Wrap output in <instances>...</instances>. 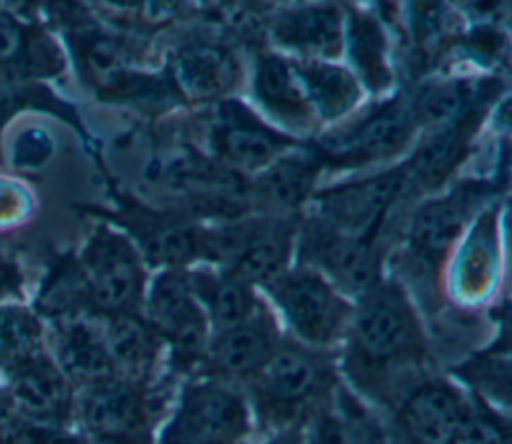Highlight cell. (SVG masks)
<instances>
[{
  "instance_id": "2",
  "label": "cell",
  "mask_w": 512,
  "mask_h": 444,
  "mask_svg": "<svg viewBox=\"0 0 512 444\" xmlns=\"http://www.w3.org/2000/svg\"><path fill=\"white\" fill-rule=\"evenodd\" d=\"M342 384L338 352L282 336L262 370L242 388L252 424L272 434L300 428Z\"/></svg>"
},
{
  "instance_id": "18",
  "label": "cell",
  "mask_w": 512,
  "mask_h": 444,
  "mask_svg": "<svg viewBox=\"0 0 512 444\" xmlns=\"http://www.w3.org/2000/svg\"><path fill=\"white\" fill-rule=\"evenodd\" d=\"M320 160L314 152L282 154L264 168L246 190V200L264 216L290 218V214L308 200L320 174Z\"/></svg>"
},
{
  "instance_id": "9",
  "label": "cell",
  "mask_w": 512,
  "mask_h": 444,
  "mask_svg": "<svg viewBox=\"0 0 512 444\" xmlns=\"http://www.w3.org/2000/svg\"><path fill=\"white\" fill-rule=\"evenodd\" d=\"M300 254L306 268L354 302L384 280L372 236L346 234L316 220L306 226Z\"/></svg>"
},
{
  "instance_id": "23",
  "label": "cell",
  "mask_w": 512,
  "mask_h": 444,
  "mask_svg": "<svg viewBox=\"0 0 512 444\" xmlns=\"http://www.w3.org/2000/svg\"><path fill=\"white\" fill-rule=\"evenodd\" d=\"M254 96L280 124L296 132L314 126V110L306 98L292 60L278 54H260L254 70Z\"/></svg>"
},
{
  "instance_id": "26",
  "label": "cell",
  "mask_w": 512,
  "mask_h": 444,
  "mask_svg": "<svg viewBox=\"0 0 512 444\" xmlns=\"http://www.w3.org/2000/svg\"><path fill=\"white\" fill-rule=\"evenodd\" d=\"M186 274L190 288L206 314L210 332L240 324L266 306L254 294L252 286L222 270L214 272L208 268H198Z\"/></svg>"
},
{
  "instance_id": "10",
  "label": "cell",
  "mask_w": 512,
  "mask_h": 444,
  "mask_svg": "<svg viewBox=\"0 0 512 444\" xmlns=\"http://www.w3.org/2000/svg\"><path fill=\"white\" fill-rule=\"evenodd\" d=\"M416 122L408 104L390 100L360 122L324 136L312 150L320 164L362 166L400 154L412 140Z\"/></svg>"
},
{
  "instance_id": "20",
  "label": "cell",
  "mask_w": 512,
  "mask_h": 444,
  "mask_svg": "<svg viewBox=\"0 0 512 444\" xmlns=\"http://www.w3.org/2000/svg\"><path fill=\"white\" fill-rule=\"evenodd\" d=\"M478 122L480 110L474 108L454 122L434 126L414 154L402 164L408 186L418 184L424 190L438 188L464 160L470 136Z\"/></svg>"
},
{
  "instance_id": "16",
  "label": "cell",
  "mask_w": 512,
  "mask_h": 444,
  "mask_svg": "<svg viewBox=\"0 0 512 444\" xmlns=\"http://www.w3.org/2000/svg\"><path fill=\"white\" fill-rule=\"evenodd\" d=\"M234 54L212 40L184 42L170 58L168 78L180 100L206 102L224 96L238 82Z\"/></svg>"
},
{
  "instance_id": "13",
  "label": "cell",
  "mask_w": 512,
  "mask_h": 444,
  "mask_svg": "<svg viewBox=\"0 0 512 444\" xmlns=\"http://www.w3.org/2000/svg\"><path fill=\"white\" fill-rule=\"evenodd\" d=\"M292 144L290 136L280 134L236 100L220 102L208 124V146L232 172L264 170Z\"/></svg>"
},
{
  "instance_id": "4",
  "label": "cell",
  "mask_w": 512,
  "mask_h": 444,
  "mask_svg": "<svg viewBox=\"0 0 512 444\" xmlns=\"http://www.w3.org/2000/svg\"><path fill=\"white\" fill-rule=\"evenodd\" d=\"M250 430L252 414L240 388L192 376L154 444H242Z\"/></svg>"
},
{
  "instance_id": "22",
  "label": "cell",
  "mask_w": 512,
  "mask_h": 444,
  "mask_svg": "<svg viewBox=\"0 0 512 444\" xmlns=\"http://www.w3.org/2000/svg\"><path fill=\"white\" fill-rule=\"evenodd\" d=\"M102 332L116 376L152 384L166 346L144 314L128 312L106 318Z\"/></svg>"
},
{
  "instance_id": "33",
  "label": "cell",
  "mask_w": 512,
  "mask_h": 444,
  "mask_svg": "<svg viewBox=\"0 0 512 444\" xmlns=\"http://www.w3.org/2000/svg\"><path fill=\"white\" fill-rule=\"evenodd\" d=\"M40 328L36 320L22 310L0 312V364L22 368L38 354Z\"/></svg>"
},
{
  "instance_id": "11",
  "label": "cell",
  "mask_w": 512,
  "mask_h": 444,
  "mask_svg": "<svg viewBox=\"0 0 512 444\" xmlns=\"http://www.w3.org/2000/svg\"><path fill=\"white\" fill-rule=\"evenodd\" d=\"M404 444H448L472 410V398L448 378L428 374L390 408Z\"/></svg>"
},
{
  "instance_id": "30",
  "label": "cell",
  "mask_w": 512,
  "mask_h": 444,
  "mask_svg": "<svg viewBox=\"0 0 512 444\" xmlns=\"http://www.w3.org/2000/svg\"><path fill=\"white\" fill-rule=\"evenodd\" d=\"M452 374L468 386V394L492 410L508 416L510 402V348L508 330L486 350L452 368Z\"/></svg>"
},
{
  "instance_id": "15",
  "label": "cell",
  "mask_w": 512,
  "mask_h": 444,
  "mask_svg": "<svg viewBox=\"0 0 512 444\" xmlns=\"http://www.w3.org/2000/svg\"><path fill=\"white\" fill-rule=\"evenodd\" d=\"M118 220L152 266L184 268L198 256V228L178 214L158 212L136 200H122Z\"/></svg>"
},
{
  "instance_id": "17",
  "label": "cell",
  "mask_w": 512,
  "mask_h": 444,
  "mask_svg": "<svg viewBox=\"0 0 512 444\" xmlns=\"http://www.w3.org/2000/svg\"><path fill=\"white\" fill-rule=\"evenodd\" d=\"M482 196V184H462L450 194L422 204L414 212L408 228L414 252L426 260L442 256L462 234L466 220L472 216V210Z\"/></svg>"
},
{
  "instance_id": "32",
  "label": "cell",
  "mask_w": 512,
  "mask_h": 444,
  "mask_svg": "<svg viewBox=\"0 0 512 444\" xmlns=\"http://www.w3.org/2000/svg\"><path fill=\"white\" fill-rule=\"evenodd\" d=\"M100 90L106 92V96L114 102H132L138 106L170 104L174 100H180L168 74L154 76L144 72L120 70L106 82H102Z\"/></svg>"
},
{
  "instance_id": "21",
  "label": "cell",
  "mask_w": 512,
  "mask_h": 444,
  "mask_svg": "<svg viewBox=\"0 0 512 444\" xmlns=\"http://www.w3.org/2000/svg\"><path fill=\"white\" fill-rule=\"evenodd\" d=\"M338 6H302L280 12L270 30L272 38L302 56V60H330L342 52L344 28Z\"/></svg>"
},
{
  "instance_id": "36",
  "label": "cell",
  "mask_w": 512,
  "mask_h": 444,
  "mask_svg": "<svg viewBox=\"0 0 512 444\" xmlns=\"http://www.w3.org/2000/svg\"><path fill=\"white\" fill-rule=\"evenodd\" d=\"M264 444H302V436H300V428H288L282 432H276L270 436L268 442Z\"/></svg>"
},
{
  "instance_id": "5",
  "label": "cell",
  "mask_w": 512,
  "mask_h": 444,
  "mask_svg": "<svg viewBox=\"0 0 512 444\" xmlns=\"http://www.w3.org/2000/svg\"><path fill=\"white\" fill-rule=\"evenodd\" d=\"M264 290L284 318L290 338L320 350H336L342 344L354 302L344 298L318 272L306 266L286 270Z\"/></svg>"
},
{
  "instance_id": "31",
  "label": "cell",
  "mask_w": 512,
  "mask_h": 444,
  "mask_svg": "<svg viewBox=\"0 0 512 444\" xmlns=\"http://www.w3.org/2000/svg\"><path fill=\"white\" fill-rule=\"evenodd\" d=\"M476 90L466 80H436L420 86L408 104L410 114L418 124H448L478 108L474 104Z\"/></svg>"
},
{
  "instance_id": "14",
  "label": "cell",
  "mask_w": 512,
  "mask_h": 444,
  "mask_svg": "<svg viewBox=\"0 0 512 444\" xmlns=\"http://www.w3.org/2000/svg\"><path fill=\"white\" fill-rule=\"evenodd\" d=\"M406 188V174L398 166L364 180L322 190L316 196L318 220L346 234L372 236L388 208Z\"/></svg>"
},
{
  "instance_id": "8",
  "label": "cell",
  "mask_w": 512,
  "mask_h": 444,
  "mask_svg": "<svg viewBox=\"0 0 512 444\" xmlns=\"http://www.w3.org/2000/svg\"><path fill=\"white\" fill-rule=\"evenodd\" d=\"M88 310L102 320L142 312L144 266L134 244L122 234L100 228L82 256Z\"/></svg>"
},
{
  "instance_id": "1",
  "label": "cell",
  "mask_w": 512,
  "mask_h": 444,
  "mask_svg": "<svg viewBox=\"0 0 512 444\" xmlns=\"http://www.w3.org/2000/svg\"><path fill=\"white\" fill-rule=\"evenodd\" d=\"M428 364V338L402 286L382 280L354 302L338 370L356 396L392 408L428 376Z\"/></svg>"
},
{
  "instance_id": "6",
  "label": "cell",
  "mask_w": 512,
  "mask_h": 444,
  "mask_svg": "<svg viewBox=\"0 0 512 444\" xmlns=\"http://www.w3.org/2000/svg\"><path fill=\"white\" fill-rule=\"evenodd\" d=\"M142 314L170 352L172 370L198 376L210 326L184 268H168L156 276L144 296Z\"/></svg>"
},
{
  "instance_id": "24",
  "label": "cell",
  "mask_w": 512,
  "mask_h": 444,
  "mask_svg": "<svg viewBox=\"0 0 512 444\" xmlns=\"http://www.w3.org/2000/svg\"><path fill=\"white\" fill-rule=\"evenodd\" d=\"M58 370L68 382L84 388L116 376L102 326L84 316H68L62 320L56 336Z\"/></svg>"
},
{
  "instance_id": "29",
  "label": "cell",
  "mask_w": 512,
  "mask_h": 444,
  "mask_svg": "<svg viewBox=\"0 0 512 444\" xmlns=\"http://www.w3.org/2000/svg\"><path fill=\"white\" fill-rule=\"evenodd\" d=\"M346 44L356 80L360 78L372 94L384 92L392 82V72L380 22L356 8L350 10L346 20Z\"/></svg>"
},
{
  "instance_id": "27",
  "label": "cell",
  "mask_w": 512,
  "mask_h": 444,
  "mask_svg": "<svg viewBox=\"0 0 512 444\" xmlns=\"http://www.w3.org/2000/svg\"><path fill=\"white\" fill-rule=\"evenodd\" d=\"M314 114L322 120H334L350 112L360 100L356 76L326 60H292Z\"/></svg>"
},
{
  "instance_id": "35",
  "label": "cell",
  "mask_w": 512,
  "mask_h": 444,
  "mask_svg": "<svg viewBox=\"0 0 512 444\" xmlns=\"http://www.w3.org/2000/svg\"><path fill=\"white\" fill-rule=\"evenodd\" d=\"M22 48H24L22 28L8 18H0V62L12 60L16 54L22 52Z\"/></svg>"
},
{
  "instance_id": "25",
  "label": "cell",
  "mask_w": 512,
  "mask_h": 444,
  "mask_svg": "<svg viewBox=\"0 0 512 444\" xmlns=\"http://www.w3.org/2000/svg\"><path fill=\"white\" fill-rule=\"evenodd\" d=\"M498 276V244L494 212L478 218L468 240L460 248L452 270L450 292L460 306H480L494 290Z\"/></svg>"
},
{
  "instance_id": "19",
  "label": "cell",
  "mask_w": 512,
  "mask_h": 444,
  "mask_svg": "<svg viewBox=\"0 0 512 444\" xmlns=\"http://www.w3.org/2000/svg\"><path fill=\"white\" fill-rule=\"evenodd\" d=\"M300 436L302 444H388L380 422L344 384L300 426Z\"/></svg>"
},
{
  "instance_id": "7",
  "label": "cell",
  "mask_w": 512,
  "mask_h": 444,
  "mask_svg": "<svg viewBox=\"0 0 512 444\" xmlns=\"http://www.w3.org/2000/svg\"><path fill=\"white\" fill-rule=\"evenodd\" d=\"M90 444H154L160 416L152 384L112 376L84 388L78 404Z\"/></svg>"
},
{
  "instance_id": "28",
  "label": "cell",
  "mask_w": 512,
  "mask_h": 444,
  "mask_svg": "<svg viewBox=\"0 0 512 444\" xmlns=\"http://www.w3.org/2000/svg\"><path fill=\"white\" fill-rule=\"evenodd\" d=\"M14 394L30 416L42 420L62 422L72 412L70 382L58 366L40 356L20 368Z\"/></svg>"
},
{
  "instance_id": "3",
  "label": "cell",
  "mask_w": 512,
  "mask_h": 444,
  "mask_svg": "<svg viewBox=\"0 0 512 444\" xmlns=\"http://www.w3.org/2000/svg\"><path fill=\"white\" fill-rule=\"evenodd\" d=\"M294 232L292 216L236 218L216 228H198V256L252 288H266L288 270Z\"/></svg>"
},
{
  "instance_id": "34",
  "label": "cell",
  "mask_w": 512,
  "mask_h": 444,
  "mask_svg": "<svg viewBox=\"0 0 512 444\" xmlns=\"http://www.w3.org/2000/svg\"><path fill=\"white\" fill-rule=\"evenodd\" d=\"M472 398V396H470ZM508 416L472 398V410L448 444H510Z\"/></svg>"
},
{
  "instance_id": "12",
  "label": "cell",
  "mask_w": 512,
  "mask_h": 444,
  "mask_svg": "<svg viewBox=\"0 0 512 444\" xmlns=\"http://www.w3.org/2000/svg\"><path fill=\"white\" fill-rule=\"evenodd\" d=\"M282 336L276 318L264 306L240 324L210 332L198 376L242 390L270 360Z\"/></svg>"
}]
</instances>
